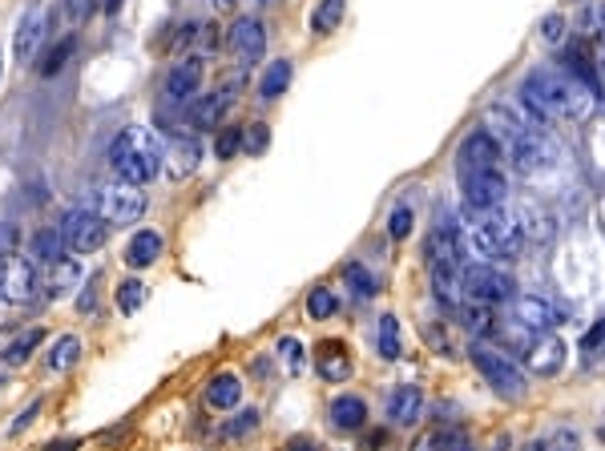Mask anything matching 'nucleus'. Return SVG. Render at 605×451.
Listing matches in <instances>:
<instances>
[{
    "label": "nucleus",
    "mask_w": 605,
    "mask_h": 451,
    "mask_svg": "<svg viewBox=\"0 0 605 451\" xmlns=\"http://www.w3.org/2000/svg\"><path fill=\"white\" fill-rule=\"evenodd\" d=\"M348 16V0H319L311 13V33L315 36H331L335 28H339V21Z\"/></svg>",
    "instance_id": "obj_30"
},
{
    "label": "nucleus",
    "mask_w": 605,
    "mask_h": 451,
    "mask_svg": "<svg viewBox=\"0 0 605 451\" xmlns=\"http://www.w3.org/2000/svg\"><path fill=\"white\" fill-rule=\"evenodd\" d=\"M287 451H323V447L315 444V439H307V436H295L291 444H287Z\"/></svg>",
    "instance_id": "obj_50"
},
{
    "label": "nucleus",
    "mask_w": 605,
    "mask_h": 451,
    "mask_svg": "<svg viewBox=\"0 0 605 451\" xmlns=\"http://www.w3.org/2000/svg\"><path fill=\"white\" fill-rule=\"evenodd\" d=\"M412 451H469V436L460 427H436L416 439Z\"/></svg>",
    "instance_id": "obj_28"
},
{
    "label": "nucleus",
    "mask_w": 605,
    "mask_h": 451,
    "mask_svg": "<svg viewBox=\"0 0 605 451\" xmlns=\"http://www.w3.org/2000/svg\"><path fill=\"white\" fill-rule=\"evenodd\" d=\"M424 258H428V266H432V275H460V266H464L460 230H452V226H436V230L428 234Z\"/></svg>",
    "instance_id": "obj_10"
},
{
    "label": "nucleus",
    "mask_w": 605,
    "mask_h": 451,
    "mask_svg": "<svg viewBox=\"0 0 605 451\" xmlns=\"http://www.w3.org/2000/svg\"><path fill=\"white\" fill-rule=\"evenodd\" d=\"M227 45H230V53H235V61L238 65H258L263 61V53H267V28L263 21H255V16H238L235 25H230V33H227Z\"/></svg>",
    "instance_id": "obj_11"
},
{
    "label": "nucleus",
    "mask_w": 605,
    "mask_h": 451,
    "mask_svg": "<svg viewBox=\"0 0 605 451\" xmlns=\"http://www.w3.org/2000/svg\"><path fill=\"white\" fill-rule=\"evenodd\" d=\"M45 270H49V275H45V290H49V298H65V295L77 290L81 266L73 258H61V262H53V266H45Z\"/></svg>",
    "instance_id": "obj_24"
},
{
    "label": "nucleus",
    "mask_w": 605,
    "mask_h": 451,
    "mask_svg": "<svg viewBox=\"0 0 605 451\" xmlns=\"http://www.w3.org/2000/svg\"><path fill=\"white\" fill-rule=\"evenodd\" d=\"M81 359V338L77 335H61L57 343H53V351H49V371H69V366H77Z\"/></svg>",
    "instance_id": "obj_32"
},
{
    "label": "nucleus",
    "mask_w": 605,
    "mask_h": 451,
    "mask_svg": "<svg viewBox=\"0 0 605 451\" xmlns=\"http://www.w3.org/2000/svg\"><path fill=\"white\" fill-rule=\"evenodd\" d=\"M343 278H348V290L356 298H371V295H376V278H371L368 270L359 266V262H351V266L343 270Z\"/></svg>",
    "instance_id": "obj_38"
},
{
    "label": "nucleus",
    "mask_w": 605,
    "mask_h": 451,
    "mask_svg": "<svg viewBox=\"0 0 605 451\" xmlns=\"http://www.w3.org/2000/svg\"><path fill=\"white\" fill-rule=\"evenodd\" d=\"M93 210H97L109 226H134L146 214V194H142V185L109 182L97 190V205H93Z\"/></svg>",
    "instance_id": "obj_5"
},
{
    "label": "nucleus",
    "mask_w": 605,
    "mask_h": 451,
    "mask_svg": "<svg viewBox=\"0 0 605 451\" xmlns=\"http://www.w3.org/2000/svg\"><path fill=\"white\" fill-rule=\"evenodd\" d=\"M525 363H529V371H533V375H557L565 366V343L557 335L541 331L533 343L525 346Z\"/></svg>",
    "instance_id": "obj_16"
},
{
    "label": "nucleus",
    "mask_w": 605,
    "mask_h": 451,
    "mask_svg": "<svg viewBox=\"0 0 605 451\" xmlns=\"http://www.w3.org/2000/svg\"><path fill=\"white\" fill-rule=\"evenodd\" d=\"M464 246H469L472 258H513L525 242L520 234V222L517 214H505V210H472L464 214V230H460Z\"/></svg>",
    "instance_id": "obj_3"
},
{
    "label": "nucleus",
    "mask_w": 605,
    "mask_h": 451,
    "mask_svg": "<svg viewBox=\"0 0 605 451\" xmlns=\"http://www.w3.org/2000/svg\"><path fill=\"white\" fill-rule=\"evenodd\" d=\"M121 8V0H106V13H117Z\"/></svg>",
    "instance_id": "obj_53"
},
{
    "label": "nucleus",
    "mask_w": 605,
    "mask_h": 451,
    "mask_svg": "<svg viewBox=\"0 0 605 451\" xmlns=\"http://www.w3.org/2000/svg\"><path fill=\"white\" fill-rule=\"evenodd\" d=\"M472 366L489 379V387L497 395H505V399H520L525 395V375H520V366L509 359V355L500 351H489V346H472Z\"/></svg>",
    "instance_id": "obj_6"
},
{
    "label": "nucleus",
    "mask_w": 605,
    "mask_h": 451,
    "mask_svg": "<svg viewBox=\"0 0 605 451\" xmlns=\"http://www.w3.org/2000/svg\"><path fill=\"white\" fill-rule=\"evenodd\" d=\"M73 447H77V439H61V444H57V439H53V444L45 447V451H73Z\"/></svg>",
    "instance_id": "obj_51"
},
{
    "label": "nucleus",
    "mask_w": 605,
    "mask_h": 451,
    "mask_svg": "<svg viewBox=\"0 0 605 451\" xmlns=\"http://www.w3.org/2000/svg\"><path fill=\"white\" fill-rule=\"evenodd\" d=\"M500 149H505L509 165H513L517 174H525V177L545 174V169L557 165V145H553V137H549L541 125L525 129V134L505 137V141H500Z\"/></svg>",
    "instance_id": "obj_4"
},
{
    "label": "nucleus",
    "mask_w": 605,
    "mask_h": 451,
    "mask_svg": "<svg viewBox=\"0 0 605 451\" xmlns=\"http://www.w3.org/2000/svg\"><path fill=\"white\" fill-rule=\"evenodd\" d=\"M45 36H49V8H45V5H33L29 13H25L21 28H16V41H13L16 61H33L36 49L45 45Z\"/></svg>",
    "instance_id": "obj_15"
},
{
    "label": "nucleus",
    "mask_w": 605,
    "mask_h": 451,
    "mask_svg": "<svg viewBox=\"0 0 605 451\" xmlns=\"http://www.w3.org/2000/svg\"><path fill=\"white\" fill-rule=\"evenodd\" d=\"M238 399H242V379H238V375H214V379L207 383V403L214 411L238 407Z\"/></svg>",
    "instance_id": "obj_25"
},
{
    "label": "nucleus",
    "mask_w": 605,
    "mask_h": 451,
    "mask_svg": "<svg viewBox=\"0 0 605 451\" xmlns=\"http://www.w3.org/2000/svg\"><path fill=\"white\" fill-rule=\"evenodd\" d=\"M412 222H416L412 205H396L392 218H388V234H392L396 242H399V238H408V234H412Z\"/></svg>",
    "instance_id": "obj_41"
},
{
    "label": "nucleus",
    "mask_w": 605,
    "mask_h": 451,
    "mask_svg": "<svg viewBox=\"0 0 605 451\" xmlns=\"http://www.w3.org/2000/svg\"><path fill=\"white\" fill-rule=\"evenodd\" d=\"M61 234H65V246H69L73 254H93V250L106 246L109 222L101 218L97 210H73L69 218H65Z\"/></svg>",
    "instance_id": "obj_9"
},
{
    "label": "nucleus",
    "mask_w": 605,
    "mask_h": 451,
    "mask_svg": "<svg viewBox=\"0 0 605 451\" xmlns=\"http://www.w3.org/2000/svg\"><path fill=\"white\" fill-rule=\"evenodd\" d=\"M258 427V411H242V416L227 427V436H247V431H255Z\"/></svg>",
    "instance_id": "obj_46"
},
{
    "label": "nucleus",
    "mask_w": 605,
    "mask_h": 451,
    "mask_svg": "<svg viewBox=\"0 0 605 451\" xmlns=\"http://www.w3.org/2000/svg\"><path fill=\"white\" fill-rule=\"evenodd\" d=\"M29 254L36 266H53V262L65 258V234L61 230H36L29 242Z\"/></svg>",
    "instance_id": "obj_26"
},
{
    "label": "nucleus",
    "mask_w": 605,
    "mask_h": 451,
    "mask_svg": "<svg viewBox=\"0 0 605 451\" xmlns=\"http://www.w3.org/2000/svg\"><path fill=\"white\" fill-rule=\"evenodd\" d=\"M278 359H287V371H303V343L299 338L287 335L283 343H278Z\"/></svg>",
    "instance_id": "obj_43"
},
{
    "label": "nucleus",
    "mask_w": 605,
    "mask_h": 451,
    "mask_svg": "<svg viewBox=\"0 0 605 451\" xmlns=\"http://www.w3.org/2000/svg\"><path fill=\"white\" fill-rule=\"evenodd\" d=\"M36 411H41V399H33V403H29V407H25V411H21V416H16V419H13V427H8V431H13V436H21V431H25V427H29V423L36 419Z\"/></svg>",
    "instance_id": "obj_47"
},
{
    "label": "nucleus",
    "mask_w": 605,
    "mask_h": 451,
    "mask_svg": "<svg viewBox=\"0 0 605 451\" xmlns=\"http://www.w3.org/2000/svg\"><path fill=\"white\" fill-rule=\"evenodd\" d=\"M41 343H45V331H41V326H33V331L16 335L13 343L5 346V363H8V366H21V363L29 359V355H33V351H36V346H41Z\"/></svg>",
    "instance_id": "obj_33"
},
{
    "label": "nucleus",
    "mask_w": 605,
    "mask_h": 451,
    "mask_svg": "<svg viewBox=\"0 0 605 451\" xmlns=\"http://www.w3.org/2000/svg\"><path fill=\"white\" fill-rule=\"evenodd\" d=\"M520 105L533 117L549 121H577L585 117L593 105L590 85L577 81L573 73H557V69H533L520 85Z\"/></svg>",
    "instance_id": "obj_1"
},
{
    "label": "nucleus",
    "mask_w": 605,
    "mask_h": 451,
    "mask_svg": "<svg viewBox=\"0 0 605 451\" xmlns=\"http://www.w3.org/2000/svg\"><path fill=\"white\" fill-rule=\"evenodd\" d=\"M517 222H520V234H529V238L537 242H549L557 234V218L549 205H537V202H525L517 210Z\"/></svg>",
    "instance_id": "obj_21"
},
{
    "label": "nucleus",
    "mask_w": 605,
    "mask_h": 451,
    "mask_svg": "<svg viewBox=\"0 0 605 451\" xmlns=\"http://www.w3.org/2000/svg\"><path fill=\"white\" fill-rule=\"evenodd\" d=\"M460 318H464V326H469L472 335H492V323H497L489 303H472V298L460 306Z\"/></svg>",
    "instance_id": "obj_34"
},
{
    "label": "nucleus",
    "mask_w": 605,
    "mask_h": 451,
    "mask_svg": "<svg viewBox=\"0 0 605 451\" xmlns=\"http://www.w3.org/2000/svg\"><path fill=\"white\" fill-rule=\"evenodd\" d=\"M267 145H271V129H267L263 121L242 129V149H247V154H267Z\"/></svg>",
    "instance_id": "obj_40"
},
{
    "label": "nucleus",
    "mask_w": 605,
    "mask_h": 451,
    "mask_svg": "<svg viewBox=\"0 0 605 451\" xmlns=\"http://www.w3.org/2000/svg\"><path fill=\"white\" fill-rule=\"evenodd\" d=\"M230 109V97L227 93H210V97H198L190 101V109H186V117H190L194 129H214L222 121V113Z\"/></svg>",
    "instance_id": "obj_23"
},
{
    "label": "nucleus",
    "mask_w": 605,
    "mask_h": 451,
    "mask_svg": "<svg viewBox=\"0 0 605 451\" xmlns=\"http://www.w3.org/2000/svg\"><path fill=\"white\" fill-rule=\"evenodd\" d=\"M328 416H331L335 431H359L363 423H368V403H363L359 395H335Z\"/></svg>",
    "instance_id": "obj_20"
},
{
    "label": "nucleus",
    "mask_w": 605,
    "mask_h": 451,
    "mask_svg": "<svg viewBox=\"0 0 605 451\" xmlns=\"http://www.w3.org/2000/svg\"><path fill=\"white\" fill-rule=\"evenodd\" d=\"M581 28L590 33V41H593V45H601V49H605V0H598V5L585 8Z\"/></svg>",
    "instance_id": "obj_39"
},
{
    "label": "nucleus",
    "mask_w": 605,
    "mask_h": 451,
    "mask_svg": "<svg viewBox=\"0 0 605 451\" xmlns=\"http://www.w3.org/2000/svg\"><path fill=\"white\" fill-rule=\"evenodd\" d=\"M142 303H146V282H137V278L121 282V286H117V310H121V315H134Z\"/></svg>",
    "instance_id": "obj_35"
},
{
    "label": "nucleus",
    "mask_w": 605,
    "mask_h": 451,
    "mask_svg": "<svg viewBox=\"0 0 605 451\" xmlns=\"http://www.w3.org/2000/svg\"><path fill=\"white\" fill-rule=\"evenodd\" d=\"M162 162H166V149H162L154 129L126 125L114 141H109V165H114L117 182H129V185L154 182Z\"/></svg>",
    "instance_id": "obj_2"
},
{
    "label": "nucleus",
    "mask_w": 605,
    "mask_h": 451,
    "mask_svg": "<svg viewBox=\"0 0 605 451\" xmlns=\"http://www.w3.org/2000/svg\"><path fill=\"white\" fill-rule=\"evenodd\" d=\"M210 5H214V8H235L238 0H210Z\"/></svg>",
    "instance_id": "obj_52"
},
{
    "label": "nucleus",
    "mask_w": 605,
    "mask_h": 451,
    "mask_svg": "<svg viewBox=\"0 0 605 451\" xmlns=\"http://www.w3.org/2000/svg\"><path fill=\"white\" fill-rule=\"evenodd\" d=\"M545 451H577V436L573 431H557V436L545 444Z\"/></svg>",
    "instance_id": "obj_48"
},
{
    "label": "nucleus",
    "mask_w": 605,
    "mask_h": 451,
    "mask_svg": "<svg viewBox=\"0 0 605 451\" xmlns=\"http://www.w3.org/2000/svg\"><path fill=\"white\" fill-rule=\"evenodd\" d=\"M263 5H275V0H263Z\"/></svg>",
    "instance_id": "obj_55"
},
{
    "label": "nucleus",
    "mask_w": 605,
    "mask_h": 451,
    "mask_svg": "<svg viewBox=\"0 0 605 451\" xmlns=\"http://www.w3.org/2000/svg\"><path fill=\"white\" fill-rule=\"evenodd\" d=\"M315 366H319V375L328 383H348L351 375V355L343 343H323L319 351H315Z\"/></svg>",
    "instance_id": "obj_22"
},
{
    "label": "nucleus",
    "mask_w": 605,
    "mask_h": 451,
    "mask_svg": "<svg viewBox=\"0 0 605 451\" xmlns=\"http://www.w3.org/2000/svg\"><path fill=\"white\" fill-rule=\"evenodd\" d=\"M424 411V391L416 387V383H399L392 391V399H388V416H392L399 427H408V423H416Z\"/></svg>",
    "instance_id": "obj_19"
},
{
    "label": "nucleus",
    "mask_w": 605,
    "mask_h": 451,
    "mask_svg": "<svg viewBox=\"0 0 605 451\" xmlns=\"http://www.w3.org/2000/svg\"><path fill=\"white\" fill-rule=\"evenodd\" d=\"M242 149V129H222V137L214 141V154H218V162H230Z\"/></svg>",
    "instance_id": "obj_42"
},
{
    "label": "nucleus",
    "mask_w": 605,
    "mask_h": 451,
    "mask_svg": "<svg viewBox=\"0 0 605 451\" xmlns=\"http://www.w3.org/2000/svg\"><path fill=\"white\" fill-rule=\"evenodd\" d=\"M198 85H202V61L198 56H186V61H178L166 73V85H162L166 105H186L198 93Z\"/></svg>",
    "instance_id": "obj_14"
},
{
    "label": "nucleus",
    "mask_w": 605,
    "mask_h": 451,
    "mask_svg": "<svg viewBox=\"0 0 605 451\" xmlns=\"http://www.w3.org/2000/svg\"><path fill=\"white\" fill-rule=\"evenodd\" d=\"M73 49H77V36H65V41L57 45V49H49V53H45V61L36 65V73H41V77H53V73H57L61 65L69 61V53H73Z\"/></svg>",
    "instance_id": "obj_37"
},
{
    "label": "nucleus",
    "mask_w": 605,
    "mask_h": 451,
    "mask_svg": "<svg viewBox=\"0 0 605 451\" xmlns=\"http://www.w3.org/2000/svg\"><path fill=\"white\" fill-rule=\"evenodd\" d=\"M456 162H460V169H500L505 149L492 137V129H472V134L460 141V149H456Z\"/></svg>",
    "instance_id": "obj_12"
},
{
    "label": "nucleus",
    "mask_w": 605,
    "mask_h": 451,
    "mask_svg": "<svg viewBox=\"0 0 605 451\" xmlns=\"http://www.w3.org/2000/svg\"><path fill=\"white\" fill-rule=\"evenodd\" d=\"M198 141L194 137H178L170 149H166V162H170V174L174 177H186V174H194L198 169Z\"/></svg>",
    "instance_id": "obj_29"
},
{
    "label": "nucleus",
    "mask_w": 605,
    "mask_h": 451,
    "mask_svg": "<svg viewBox=\"0 0 605 451\" xmlns=\"http://www.w3.org/2000/svg\"><path fill=\"white\" fill-rule=\"evenodd\" d=\"M335 310H339V298H335L328 286H315L311 295H307V315L311 318H331Z\"/></svg>",
    "instance_id": "obj_36"
},
{
    "label": "nucleus",
    "mask_w": 605,
    "mask_h": 451,
    "mask_svg": "<svg viewBox=\"0 0 605 451\" xmlns=\"http://www.w3.org/2000/svg\"><path fill=\"white\" fill-rule=\"evenodd\" d=\"M291 77H295V65L287 61V56H278L275 65H267L263 81H258V97H263V101L283 97V93H287V85H291Z\"/></svg>",
    "instance_id": "obj_27"
},
{
    "label": "nucleus",
    "mask_w": 605,
    "mask_h": 451,
    "mask_svg": "<svg viewBox=\"0 0 605 451\" xmlns=\"http://www.w3.org/2000/svg\"><path fill=\"white\" fill-rule=\"evenodd\" d=\"M517 323L520 326H529V331H553V323H557V310H553V303L549 298H541V295H520L517 298Z\"/></svg>",
    "instance_id": "obj_17"
},
{
    "label": "nucleus",
    "mask_w": 605,
    "mask_h": 451,
    "mask_svg": "<svg viewBox=\"0 0 605 451\" xmlns=\"http://www.w3.org/2000/svg\"><path fill=\"white\" fill-rule=\"evenodd\" d=\"M460 190L472 210H500L509 182L500 169H460Z\"/></svg>",
    "instance_id": "obj_8"
},
{
    "label": "nucleus",
    "mask_w": 605,
    "mask_h": 451,
    "mask_svg": "<svg viewBox=\"0 0 605 451\" xmlns=\"http://www.w3.org/2000/svg\"><path fill=\"white\" fill-rule=\"evenodd\" d=\"M89 8H93V0H65V16L69 21H86Z\"/></svg>",
    "instance_id": "obj_49"
},
{
    "label": "nucleus",
    "mask_w": 605,
    "mask_h": 451,
    "mask_svg": "<svg viewBox=\"0 0 605 451\" xmlns=\"http://www.w3.org/2000/svg\"><path fill=\"white\" fill-rule=\"evenodd\" d=\"M376 351H379V359H388V363H396L399 355H404V343H399V318L396 315L379 318V326H376Z\"/></svg>",
    "instance_id": "obj_31"
},
{
    "label": "nucleus",
    "mask_w": 605,
    "mask_h": 451,
    "mask_svg": "<svg viewBox=\"0 0 605 451\" xmlns=\"http://www.w3.org/2000/svg\"><path fill=\"white\" fill-rule=\"evenodd\" d=\"M541 36H545L549 45L561 41V36H565V16H561V13H549L545 21H541Z\"/></svg>",
    "instance_id": "obj_44"
},
{
    "label": "nucleus",
    "mask_w": 605,
    "mask_h": 451,
    "mask_svg": "<svg viewBox=\"0 0 605 451\" xmlns=\"http://www.w3.org/2000/svg\"><path fill=\"white\" fill-rule=\"evenodd\" d=\"M460 286L464 295L472 298V303H509L513 298V278H509V270L500 266H489V262H477V266H464L460 270Z\"/></svg>",
    "instance_id": "obj_7"
},
{
    "label": "nucleus",
    "mask_w": 605,
    "mask_h": 451,
    "mask_svg": "<svg viewBox=\"0 0 605 451\" xmlns=\"http://www.w3.org/2000/svg\"><path fill=\"white\" fill-rule=\"evenodd\" d=\"M598 436H601V439H605V423H601V427H598Z\"/></svg>",
    "instance_id": "obj_54"
},
{
    "label": "nucleus",
    "mask_w": 605,
    "mask_h": 451,
    "mask_svg": "<svg viewBox=\"0 0 605 451\" xmlns=\"http://www.w3.org/2000/svg\"><path fill=\"white\" fill-rule=\"evenodd\" d=\"M36 290V262L29 258H8L0 266V298L5 303H29Z\"/></svg>",
    "instance_id": "obj_13"
},
{
    "label": "nucleus",
    "mask_w": 605,
    "mask_h": 451,
    "mask_svg": "<svg viewBox=\"0 0 605 451\" xmlns=\"http://www.w3.org/2000/svg\"><path fill=\"white\" fill-rule=\"evenodd\" d=\"M601 346H605V318H601V323H593L590 331H585V338H581V351H585V355L601 351Z\"/></svg>",
    "instance_id": "obj_45"
},
{
    "label": "nucleus",
    "mask_w": 605,
    "mask_h": 451,
    "mask_svg": "<svg viewBox=\"0 0 605 451\" xmlns=\"http://www.w3.org/2000/svg\"><path fill=\"white\" fill-rule=\"evenodd\" d=\"M162 258V234L157 230H137L126 246V266L129 270H150Z\"/></svg>",
    "instance_id": "obj_18"
}]
</instances>
